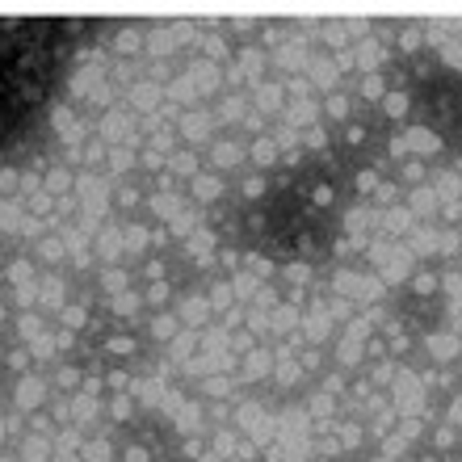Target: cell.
Segmentation results:
<instances>
[{
    "label": "cell",
    "mask_w": 462,
    "mask_h": 462,
    "mask_svg": "<svg viewBox=\"0 0 462 462\" xmlns=\"http://www.w3.org/2000/svg\"><path fill=\"white\" fill-rule=\"evenodd\" d=\"M17 403H22V408H34V403H42V383H38V378H25L22 387H17Z\"/></svg>",
    "instance_id": "1"
}]
</instances>
